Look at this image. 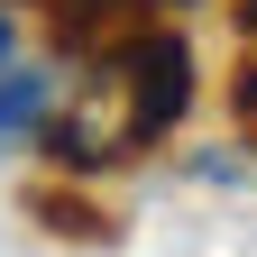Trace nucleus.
<instances>
[{
	"label": "nucleus",
	"mask_w": 257,
	"mask_h": 257,
	"mask_svg": "<svg viewBox=\"0 0 257 257\" xmlns=\"http://www.w3.org/2000/svg\"><path fill=\"white\" fill-rule=\"evenodd\" d=\"M184 110H193V46L175 28H128L101 46L83 92H64V110L46 119V147H55V166L101 175V166H128L138 147H156Z\"/></svg>",
	"instance_id": "nucleus-1"
},
{
	"label": "nucleus",
	"mask_w": 257,
	"mask_h": 257,
	"mask_svg": "<svg viewBox=\"0 0 257 257\" xmlns=\"http://www.w3.org/2000/svg\"><path fill=\"white\" fill-rule=\"evenodd\" d=\"M128 10H147V19H166V10H193V0H128Z\"/></svg>",
	"instance_id": "nucleus-4"
},
{
	"label": "nucleus",
	"mask_w": 257,
	"mask_h": 257,
	"mask_svg": "<svg viewBox=\"0 0 257 257\" xmlns=\"http://www.w3.org/2000/svg\"><path fill=\"white\" fill-rule=\"evenodd\" d=\"M64 110V74H46V64H0V138H37V128Z\"/></svg>",
	"instance_id": "nucleus-2"
},
{
	"label": "nucleus",
	"mask_w": 257,
	"mask_h": 257,
	"mask_svg": "<svg viewBox=\"0 0 257 257\" xmlns=\"http://www.w3.org/2000/svg\"><path fill=\"white\" fill-rule=\"evenodd\" d=\"M10 55H19V19L0 10V64H10Z\"/></svg>",
	"instance_id": "nucleus-3"
}]
</instances>
